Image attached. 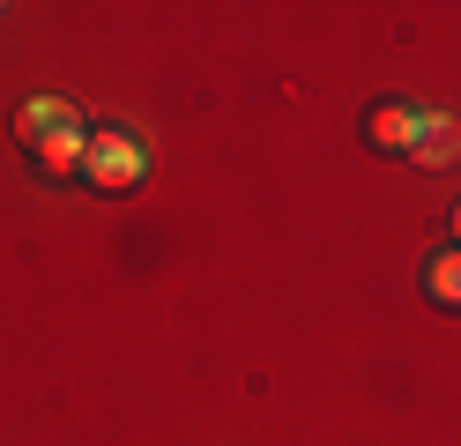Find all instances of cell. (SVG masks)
<instances>
[{
	"label": "cell",
	"instance_id": "6da1fadb",
	"mask_svg": "<svg viewBox=\"0 0 461 446\" xmlns=\"http://www.w3.org/2000/svg\"><path fill=\"white\" fill-rule=\"evenodd\" d=\"M15 134H23V149L60 178V171H82V149H90V127L75 119V105L68 97H31L15 112Z\"/></svg>",
	"mask_w": 461,
	"mask_h": 446
},
{
	"label": "cell",
	"instance_id": "7a4b0ae2",
	"mask_svg": "<svg viewBox=\"0 0 461 446\" xmlns=\"http://www.w3.org/2000/svg\"><path fill=\"white\" fill-rule=\"evenodd\" d=\"M141 171H149V157H141V149H134V134H120V127L90 134V149H82V178H90L97 194H127Z\"/></svg>",
	"mask_w": 461,
	"mask_h": 446
},
{
	"label": "cell",
	"instance_id": "3957f363",
	"mask_svg": "<svg viewBox=\"0 0 461 446\" xmlns=\"http://www.w3.org/2000/svg\"><path fill=\"white\" fill-rule=\"evenodd\" d=\"M424 127H431V112H417V105H380V112L365 119L372 149H394V157H410V149L424 141Z\"/></svg>",
	"mask_w": 461,
	"mask_h": 446
},
{
	"label": "cell",
	"instance_id": "277c9868",
	"mask_svg": "<svg viewBox=\"0 0 461 446\" xmlns=\"http://www.w3.org/2000/svg\"><path fill=\"white\" fill-rule=\"evenodd\" d=\"M461 157V119H447V112H431V127H424V141L410 149V164H424V171H439V164H454Z\"/></svg>",
	"mask_w": 461,
	"mask_h": 446
},
{
	"label": "cell",
	"instance_id": "5b68a950",
	"mask_svg": "<svg viewBox=\"0 0 461 446\" xmlns=\"http://www.w3.org/2000/svg\"><path fill=\"white\" fill-rule=\"evenodd\" d=\"M424 297H431V305H447V313H461V246L431 253V268H424Z\"/></svg>",
	"mask_w": 461,
	"mask_h": 446
},
{
	"label": "cell",
	"instance_id": "8992f818",
	"mask_svg": "<svg viewBox=\"0 0 461 446\" xmlns=\"http://www.w3.org/2000/svg\"><path fill=\"white\" fill-rule=\"evenodd\" d=\"M454 246H461V208H454Z\"/></svg>",
	"mask_w": 461,
	"mask_h": 446
}]
</instances>
